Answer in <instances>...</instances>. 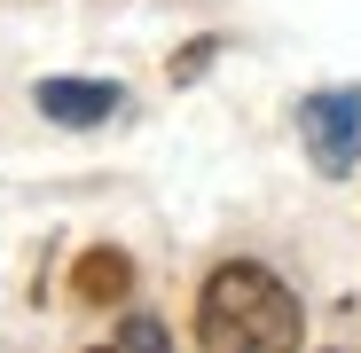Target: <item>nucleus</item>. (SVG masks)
<instances>
[{"instance_id": "obj_1", "label": "nucleus", "mask_w": 361, "mask_h": 353, "mask_svg": "<svg viewBox=\"0 0 361 353\" xmlns=\"http://www.w3.org/2000/svg\"><path fill=\"white\" fill-rule=\"evenodd\" d=\"M298 299L267 275V267H252V259H235V267H220L212 283H204V306H197V337L212 345V353H283V345H298Z\"/></svg>"}, {"instance_id": "obj_2", "label": "nucleus", "mask_w": 361, "mask_h": 353, "mask_svg": "<svg viewBox=\"0 0 361 353\" xmlns=\"http://www.w3.org/2000/svg\"><path fill=\"white\" fill-rule=\"evenodd\" d=\"M298 134H307V149H314V165H322V173H345V165H353V149H361V94H353V87L314 94L307 110H298Z\"/></svg>"}, {"instance_id": "obj_3", "label": "nucleus", "mask_w": 361, "mask_h": 353, "mask_svg": "<svg viewBox=\"0 0 361 353\" xmlns=\"http://www.w3.org/2000/svg\"><path fill=\"white\" fill-rule=\"evenodd\" d=\"M126 102L110 79H47L39 87V110L55 118V126H102V118Z\"/></svg>"}, {"instance_id": "obj_4", "label": "nucleus", "mask_w": 361, "mask_h": 353, "mask_svg": "<svg viewBox=\"0 0 361 353\" xmlns=\"http://www.w3.org/2000/svg\"><path fill=\"white\" fill-rule=\"evenodd\" d=\"M71 290H79L87 306H118V299L134 290V267H126V252H87V259L71 267Z\"/></svg>"}, {"instance_id": "obj_5", "label": "nucleus", "mask_w": 361, "mask_h": 353, "mask_svg": "<svg viewBox=\"0 0 361 353\" xmlns=\"http://www.w3.org/2000/svg\"><path fill=\"white\" fill-rule=\"evenodd\" d=\"M118 337H126V345H165V330H157V322H142V314H134L126 330H118Z\"/></svg>"}]
</instances>
